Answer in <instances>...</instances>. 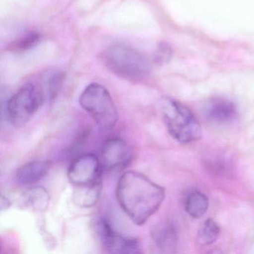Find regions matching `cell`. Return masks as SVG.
Wrapping results in <instances>:
<instances>
[{
    "label": "cell",
    "mask_w": 254,
    "mask_h": 254,
    "mask_svg": "<svg viewBox=\"0 0 254 254\" xmlns=\"http://www.w3.org/2000/svg\"><path fill=\"white\" fill-rule=\"evenodd\" d=\"M219 234V226L215 221L209 218L205 221L199 229L197 242L203 246L212 245L218 239Z\"/></svg>",
    "instance_id": "cell-16"
},
{
    "label": "cell",
    "mask_w": 254,
    "mask_h": 254,
    "mask_svg": "<svg viewBox=\"0 0 254 254\" xmlns=\"http://www.w3.org/2000/svg\"><path fill=\"white\" fill-rule=\"evenodd\" d=\"M131 147L120 137H111L103 142L101 148V164L108 171H119L128 166L133 159Z\"/></svg>",
    "instance_id": "cell-8"
},
{
    "label": "cell",
    "mask_w": 254,
    "mask_h": 254,
    "mask_svg": "<svg viewBox=\"0 0 254 254\" xmlns=\"http://www.w3.org/2000/svg\"><path fill=\"white\" fill-rule=\"evenodd\" d=\"M102 190V180L89 185L74 187L72 201L79 207H93L99 201Z\"/></svg>",
    "instance_id": "cell-12"
},
{
    "label": "cell",
    "mask_w": 254,
    "mask_h": 254,
    "mask_svg": "<svg viewBox=\"0 0 254 254\" xmlns=\"http://www.w3.org/2000/svg\"><path fill=\"white\" fill-rule=\"evenodd\" d=\"M208 169L215 175H225L229 172L226 162L220 160H209L206 163Z\"/></svg>",
    "instance_id": "cell-19"
},
{
    "label": "cell",
    "mask_w": 254,
    "mask_h": 254,
    "mask_svg": "<svg viewBox=\"0 0 254 254\" xmlns=\"http://www.w3.org/2000/svg\"><path fill=\"white\" fill-rule=\"evenodd\" d=\"M95 230L102 244L108 252L117 254H136L142 253L140 242L136 238L122 235L113 228L105 218L96 221Z\"/></svg>",
    "instance_id": "cell-6"
},
{
    "label": "cell",
    "mask_w": 254,
    "mask_h": 254,
    "mask_svg": "<svg viewBox=\"0 0 254 254\" xmlns=\"http://www.w3.org/2000/svg\"><path fill=\"white\" fill-rule=\"evenodd\" d=\"M102 168L100 159L93 154L79 156L71 163L67 177L70 184L82 187L102 180Z\"/></svg>",
    "instance_id": "cell-7"
},
{
    "label": "cell",
    "mask_w": 254,
    "mask_h": 254,
    "mask_svg": "<svg viewBox=\"0 0 254 254\" xmlns=\"http://www.w3.org/2000/svg\"><path fill=\"white\" fill-rule=\"evenodd\" d=\"M172 54V49L169 44L161 43L154 53V62L157 64L166 63L170 60Z\"/></svg>",
    "instance_id": "cell-18"
},
{
    "label": "cell",
    "mask_w": 254,
    "mask_h": 254,
    "mask_svg": "<svg viewBox=\"0 0 254 254\" xmlns=\"http://www.w3.org/2000/svg\"><path fill=\"white\" fill-rule=\"evenodd\" d=\"M51 166L50 160H32L17 169L16 179L23 185L38 182L47 175Z\"/></svg>",
    "instance_id": "cell-9"
},
{
    "label": "cell",
    "mask_w": 254,
    "mask_h": 254,
    "mask_svg": "<svg viewBox=\"0 0 254 254\" xmlns=\"http://www.w3.org/2000/svg\"><path fill=\"white\" fill-rule=\"evenodd\" d=\"M151 237L157 248L163 252L175 251L178 242V233L172 222L163 221L157 224L151 230Z\"/></svg>",
    "instance_id": "cell-11"
},
{
    "label": "cell",
    "mask_w": 254,
    "mask_h": 254,
    "mask_svg": "<svg viewBox=\"0 0 254 254\" xmlns=\"http://www.w3.org/2000/svg\"><path fill=\"white\" fill-rule=\"evenodd\" d=\"M102 57L108 69L126 79H139L151 72V64L148 59L127 46H111L104 51Z\"/></svg>",
    "instance_id": "cell-3"
},
{
    "label": "cell",
    "mask_w": 254,
    "mask_h": 254,
    "mask_svg": "<svg viewBox=\"0 0 254 254\" xmlns=\"http://www.w3.org/2000/svg\"><path fill=\"white\" fill-rule=\"evenodd\" d=\"M45 100L41 87L28 83L7 101L5 116L14 127H22L33 118Z\"/></svg>",
    "instance_id": "cell-5"
},
{
    "label": "cell",
    "mask_w": 254,
    "mask_h": 254,
    "mask_svg": "<svg viewBox=\"0 0 254 254\" xmlns=\"http://www.w3.org/2000/svg\"><path fill=\"white\" fill-rule=\"evenodd\" d=\"M160 113L169 134L181 144L198 140L202 128L191 110L174 99L164 98L160 102Z\"/></svg>",
    "instance_id": "cell-2"
},
{
    "label": "cell",
    "mask_w": 254,
    "mask_h": 254,
    "mask_svg": "<svg viewBox=\"0 0 254 254\" xmlns=\"http://www.w3.org/2000/svg\"><path fill=\"white\" fill-rule=\"evenodd\" d=\"M23 202L37 212H44L49 207L50 196L44 187H32L24 191Z\"/></svg>",
    "instance_id": "cell-13"
},
{
    "label": "cell",
    "mask_w": 254,
    "mask_h": 254,
    "mask_svg": "<svg viewBox=\"0 0 254 254\" xmlns=\"http://www.w3.org/2000/svg\"><path fill=\"white\" fill-rule=\"evenodd\" d=\"M79 103L104 131L114 128L118 121V111L109 91L101 84H89L79 98Z\"/></svg>",
    "instance_id": "cell-4"
},
{
    "label": "cell",
    "mask_w": 254,
    "mask_h": 254,
    "mask_svg": "<svg viewBox=\"0 0 254 254\" xmlns=\"http://www.w3.org/2000/svg\"><path fill=\"white\" fill-rule=\"evenodd\" d=\"M64 80V74L60 70L48 71L42 77L41 90L44 93L46 100L52 101L58 96Z\"/></svg>",
    "instance_id": "cell-14"
},
{
    "label": "cell",
    "mask_w": 254,
    "mask_h": 254,
    "mask_svg": "<svg viewBox=\"0 0 254 254\" xmlns=\"http://www.w3.org/2000/svg\"><path fill=\"white\" fill-rule=\"evenodd\" d=\"M205 116L208 120L219 124L233 121L237 115L236 106L226 99H214L206 106Z\"/></svg>",
    "instance_id": "cell-10"
},
{
    "label": "cell",
    "mask_w": 254,
    "mask_h": 254,
    "mask_svg": "<svg viewBox=\"0 0 254 254\" xmlns=\"http://www.w3.org/2000/svg\"><path fill=\"white\" fill-rule=\"evenodd\" d=\"M11 206V201L9 199L7 198V197H5L4 195H2L1 197V210H4V209H7Z\"/></svg>",
    "instance_id": "cell-20"
},
{
    "label": "cell",
    "mask_w": 254,
    "mask_h": 254,
    "mask_svg": "<svg viewBox=\"0 0 254 254\" xmlns=\"http://www.w3.org/2000/svg\"><path fill=\"white\" fill-rule=\"evenodd\" d=\"M41 40V36L38 33H32L23 37L8 46L11 51H25L36 46Z\"/></svg>",
    "instance_id": "cell-17"
},
{
    "label": "cell",
    "mask_w": 254,
    "mask_h": 254,
    "mask_svg": "<svg viewBox=\"0 0 254 254\" xmlns=\"http://www.w3.org/2000/svg\"><path fill=\"white\" fill-rule=\"evenodd\" d=\"M165 189L139 172L130 171L122 175L117 187L119 204L136 225H142L161 206Z\"/></svg>",
    "instance_id": "cell-1"
},
{
    "label": "cell",
    "mask_w": 254,
    "mask_h": 254,
    "mask_svg": "<svg viewBox=\"0 0 254 254\" xmlns=\"http://www.w3.org/2000/svg\"><path fill=\"white\" fill-rule=\"evenodd\" d=\"M209 207V200L203 193L191 191L185 199V209L187 213L194 218L203 216Z\"/></svg>",
    "instance_id": "cell-15"
}]
</instances>
